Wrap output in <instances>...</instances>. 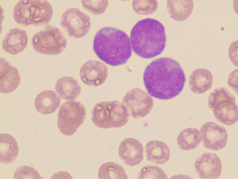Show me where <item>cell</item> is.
Here are the masks:
<instances>
[{
  "instance_id": "26",
  "label": "cell",
  "mask_w": 238,
  "mask_h": 179,
  "mask_svg": "<svg viewBox=\"0 0 238 179\" xmlns=\"http://www.w3.org/2000/svg\"><path fill=\"white\" fill-rule=\"evenodd\" d=\"M81 2L84 9L95 15L104 13L109 4L107 0H82Z\"/></svg>"
},
{
  "instance_id": "18",
  "label": "cell",
  "mask_w": 238,
  "mask_h": 179,
  "mask_svg": "<svg viewBox=\"0 0 238 179\" xmlns=\"http://www.w3.org/2000/svg\"><path fill=\"white\" fill-rule=\"evenodd\" d=\"M61 99L53 91L46 90L39 93L34 101L36 111L44 115L52 114L58 108Z\"/></svg>"
},
{
  "instance_id": "3",
  "label": "cell",
  "mask_w": 238,
  "mask_h": 179,
  "mask_svg": "<svg viewBox=\"0 0 238 179\" xmlns=\"http://www.w3.org/2000/svg\"><path fill=\"white\" fill-rule=\"evenodd\" d=\"M130 39L136 54L144 59L154 58L161 54L165 48L166 36L165 27L154 19L141 20L132 27Z\"/></svg>"
},
{
  "instance_id": "15",
  "label": "cell",
  "mask_w": 238,
  "mask_h": 179,
  "mask_svg": "<svg viewBox=\"0 0 238 179\" xmlns=\"http://www.w3.org/2000/svg\"><path fill=\"white\" fill-rule=\"evenodd\" d=\"M0 91L5 94L11 93L19 86L21 77L18 69L7 60L0 58Z\"/></svg>"
},
{
  "instance_id": "16",
  "label": "cell",
  "mask_w": 238,
  "mask_h": 179,
  "mask_svg": "<svg viewBox=\"0 0 238 179\" xmlns=\"http://www.w3.org/2000/svg\"><path fill=\"white\" fill-rule=\"evenodd\" d=\"M28 42L26 31L24 29L14 27L9 30L5 35L2 41V46L6 53L17 55L26 49Z\"/></svg>"
},
{
  "instance_id": "20",
  "label": "cell",
  "mask_w": 238,
  "mask_h": 179,
  "mask_svg": "<svg viewBox=\"0 0 238 179\" xmlns=\"http://www.w3.org/2000/svg\"><path fill=\"white\" fill-rule=\"evenodd\" d=\"M55 90L58 96L63 99L73 100L77 98L81 92V87L78 81L70 76L59 78L55 85Z\"/></svg>"
},
{
  "instance_id": "19",
  "label": "cell",
  "mask_w": 238,
  "mask_h": 179,
  "mask_svg": "<svg viewBox=\"0 0 238 179\" xmlns=\"http://www.w3.org/2000/svg\"><path fill=\"white\" fill-rule=\"evenodd\" d=\"M146 152L148 161L158 164H162L169 159L170 151L164 142L153 140L148 142L146 145Z\"/></svg>"
},
{
  "instance_id": "7",
  "label": "cell",
  "mask_w": 238,
  "mask_h": 179,
  "mask_svg": "<svg viewBox=\"0 0 238 179\" xmlns=\"http://www.w3.org/2000/svg\"><path fill=\"white\" fill-rule=\"evenodd\" d=\"M67 40L60 29L48 26L33 36L31 45L38 53L56 55L61 53L67 45Z\"/></svg>"
},
{
  "instance_id": "29",
  "label": "cell",
  "mask_w": 238,
  "mask_h": 179,
  "mask_svg": "<svg viewBox=\"0 0 238 179\" xmlns=\"http://www.w3.org/2000/svg\"><path fill=\"white\" fill-rule=\"evenodd\" d=\"M237 40L233 42L230 45L228 54L229 58L236 66H237Z\"/></svg>"
},
{
  "instance_id": "27",
  "label": "cell",
  "mask_w": 238,
  "mask_h": 179,
  "mask_svg": "<svg viewBox=\"0 0 238 179\" xmlns=\"http://www.w3.org/2000/svg\"><path fill=\"white\" fill-rule=\"evenodd\" d=\"M156 1H133V7L134 10L140 14H148L154 12L157 7Z\"/></svg>"
},
{
  "instance_id": "17",
  "label": "cell",
  "mask_w": 238,
  "mask_h": 179,
  "mask_svg": "<svg viewBox=\"0 0 238 179\" xmlns=\"http://www.w3.org/2000/svg\"><path fill=\"white\" fill-rule=\"evenodd\" d=\"M213 76L211 72L205 68L194 70L189 78V84L191 90L197 94L205 93L212 87Z\"/></svg>"
},
{
  "instance_id": "9",
  "label": "cell",
  "mask_w": 238,
  "mask_h": 179,
  "mask_svg": "<svg viewBox=\"0 0 238 179\" xmlns=\"http://www.w3.org/2000/svg\"><path fill=\"white\" fill-rule=\"evenodd\" d=\"M60 24L70 37H84L90 31L91 23L89 16L79 9L71 7L64 11L60 18Z\"/></svg>"
},
{
  "instance_id": "22",
  "label": "cell",
  "mask_w": 238,
  "mask_h": 179,
  "mask_svg": "<svg viewBox=\"0 0 238 179\" xmlns=\"http://www.w3.org/2000/svg\"><path fill=\"white\" fill-rule=\"evenodd\" d=\"M193 0H168L167 7L170 17L176 21H183L187 19L193 11Z\"/></svg>"
},
{
  "instance_id": "5",
  "label": "cell",
  "mask_w": 238,
  "mask_h": 179,
  "mask_svg": "<svg viewBox=\"0 0 238 179\" xmlns=\"http://www.w3.org/2000/svg\"><path fill=\"white\" fill-rule=\"evenodd\" d=\"M129 115L122 103L117 101H106L99 102L94 106L91 119L97 127L108 129L123 126L128 122Z\"/></svg>"
},
{
  "instance_id": "6",
  "label": "cell",
  "mask_w": 238,
  "mask_h": 179,
  "mask_svg": "<svg viewBox=\"0 0 238 179\" xmlns=\"http://www.w3.org/2000/svg\"><path fill=\"white\" fill-rule=\"evenodd\" d=\"M234 96L224 87L215 89L210 94L208 105L215 118L222 124L231 125L238 120V106Z\"/></svg>"
},
{
  "instance_id": "21",
  "label": "cell",
  "mask_w": 238,
  "mask_h": 179,
  "mask_svg": "<svg viewBox=\"0 0 238 179\" xmlns=\"http://www.w3.org/2000/svg\"><path fill=\"white\" fill-rule=\"evenodd\" d=\"M19 148L15 139L11 134H0V161L8 164L13 162L18 156Z\"/></svg>"
},
{
  "instance_id": "1",
  "label": "cell",
  "mask_w": 238,
  "mask_h": 179,
  "mask_svg": "<svg viewBox=\"0 0 238 179\" xmlns=\"http://www.w3.org/2000/svg\"><path fill=\"white\" fill-rule=\"evenodd\" d=\"M143 80L151 96L167 100L176 97L181 92L186 77L179 62L163 57L155 59L147 65L144 72Z\"/></svg>"
},
{
  "instance_id": "11",
  "label": "cell",
  "mask_w": 238,
  "mask_h": 179,
  "mask_svg": "<svg viewBox=\"0 0 238 179\" xmlns=\"http://www.w3.org/2000/svg\"><path fill=\"white\" fill-rule=\"evenodd\" d=\"M200 132L203 145L208 149L219 150L227 144L228 136L226 129L214 122L209 121L204 124Z\"/></svg>"
},
{
  "instance_id": "24",
  "label": "cell",
  "mask_w": 238,
  "mask_h": 179,
  "mask_svg": "<svg viewBox=\"0 0 238 179\" xmlns=\"http://www.w3.org/2000/svg\"><path fill=\"white\" fill-rule=\"evenodd\" d=\"M99 179H128L124 168L119 164L108 162L100 167L98 172Z\"/></svg>"
},
{
  "instance_id": "28",
  "label": "cell",
  "mask_w": 238,
  "mask_h": 179,
  "mask_svg": "<svg viewBox=\"0 0 238 179\" xmlns=\"http://www.w3.org/2000/svg\"><path fill=\"white\" fill-rule=\"evenodd\" d=\"M15 179H42L38 172L33 167L22 166L18 167L15 171Z\"/></svg>"
},
{
  "instance_id": "30",
  "label": "cell",
  "mask_w": 238,
  "mask_h": 179,
  "mask_svg": "<svg viewBox=\"0 0 238 179\" xmlns=\"http://www.w3.org/2000/svg\"><path fill=\"white\" fill-rule=\"evenodd\" d=\"M71 177L70 174L68 172H58L54 174L52 176V177L51 178H52L54 177L53 178H58L59 177V178H60V177Z\"/></svg>"
},
{
  "instance_id": "10",
  "label": "cell",
  "mask_w": 238,
  "mask_h": 179,
  "mask_svg": "<svg viewBox=\"0 0 238 179\" xmlns=\"http://www.w3.org/2000/svg\"><path fill=\"white\" fill-rule=\"evenodd\" d=\"M123 104L129 115L134 118L143 117L148 114L153 106L151 97L142 89L135 88L128 91L123 99Z\"/></svg>"
},
{
  "instance_id": "14",
  "label": "cell",
  "mask_w": 238,
  "mask_h": 179,
  "mask_svg": "<svg viewBox=\"0 0 238 179\" xmlns=\"http://www.w3.org/2000/svg\"><path fill=\"white\" fill-rule=\"evenodd\" d=\"M143 146L138 140L132 138L124 139L118 148L119 156L127 165L133 166L140 164L143 159Z\"/></svg>"
},
{
  "instance_id": "25",
  "label": "cell",
  "mask_w": 238,
  "mask_h": 179,
  "mask_svg": "<svg viewBox=\"0 0 238 179\" xmlns=\"http://www.w3.org/2000/svg\"><path fill=\"white\" fill-rule=\"evenodd\" d=\"M138 178L167 179L168 177L163 171L158 167L147 166L142 168L138 174Z\"/></svg>"
},
{
  "instance_id": "8",
  "label": "cell",
  "mask_w": 238,
  "mask_h": 179,
  "mask_svg": "<svg viewBox=\"0 0 238 179\" xmlns=\"http://www.w3.org/2000/svg\"><path fill=\"white\" fill-rule=\"evenodd\" d=\"M86 116V109L81 102L74 100L66 101L58 110V128L63 134L72 135L83 123Z\"/></svg>"
},
{
  "instance_id": "12",
  "label": "cell",
  "mask_w": 238,
  "mask_h": 179,
  "mask_svg": "<svg viewBox=\"0 0 238 179\" xmlns=\"http://www.w3.org/2000/svg\"><path fill=\"white\" fill-rule=\"evenodd\" d=\"M79 75L82 82L90 86L97 87L103 84L108 76V69L103 63L90 60L81 67Z\"/></svg>"
},
{
  "instance_id": "23",
  "label": "cell",
  "mask_w": 238,
  "mask_h": 179,
  "mask_svg": "<svg viewBox=\"0 0 238 179\" xmlns=\"http://www.w3.org/2000/svg\"><path fill=\"white\" fill-rule=\"evenodd\" d=\"M199 130L196 128H189L182 130L178 135L177 143L183 150H190L196 148L201 141Z\"/></svg>"
},
{
  "instance_id": "2",
  "label": "cell",
  "mask_w": 238,
  "mask_h": 179,
  "mask_svg": "<svg viewBox=\"0 0 238 179\" xmlns=\"http://www.w3.org/2000/svg\"><path fill=\"white\" fill-rule=\"evenodd\" d=\"M93 49L100 59L113 66L125 64L132 55L128 35L124 31L114 27H103L96 32Z\"/></svg>"
},
{
  "instance_id": "4",
  "label": "cell",
  "mask_w": 238,
  "mask_h": 179,
  "mask_svg": "<svg viewBox=\"0 0 238 179\" xmlns=\"http://www.w3.org/2000/svg\"><path fill=\"white\" fill-rule=\"evenodd\" d=\"M53 15L51 4L47 0H20L13 10L15 21L23 26L40 25L49 23Z\"/></svg>"
},
{
  "instance_id": "13",
  "label": "cell",
  "mask_w": 238,
  "mask_h": 179,
  "mask_svg": "<svg viewBox=\"0 0 238 179\" xmlns=\"http://www.w3.org/2000/svg\"><path fill=\"white\" fill-rule=\"evenodd\" d=\"M221 161L215 153H205L196 159L194 168L199 177L203 179H216L220 176Z\"/></svg>"
}]
</instances>
